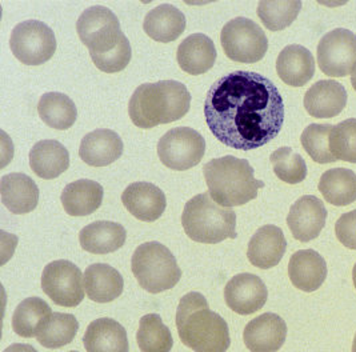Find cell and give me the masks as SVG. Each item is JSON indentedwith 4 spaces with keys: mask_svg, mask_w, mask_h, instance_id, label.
Masks as SVG:
<instances>
[{
    "mask_svg": "<svg viewBox=\"0 0 356 352\" xmlns=\"http://www.w3.org/2000/svg\"><path fill=\"white\" fill-rule=\"evenodd\" d=\"M204 118L220 143L251 151L277 136L284 123V102L266 77L235 71L211 86L204 100Z\"/></svg>",
    "mask_w": 356,
    "mask_h": 352,
    "instance_id": "6da1fadb",
    "label": "cell"
},
{
    "mask_svg": "<svg viewBox=\"0 0 356 352\" xmlns=\"http://www.w3.org/2000/svg\"><path fill=\"white\" fill-rule=\"evenodd\" d=\"M177 328L184 346L195 352H227L231 344L226 320L211 311L199 292L186 294L177 310Z\"/></svg>",
    "mask_w": 356,
    "mask_h": 352,
    "instance_id": "7a4b0ae2",
    "label": "cell"
},
{
    "mask_svg": "<svg viewBox=\"0 0 356 352\" xmlns=\"http://www.w3.org/2000/svg\"><path fill=\"white\" fill-rule=\"evenodd\" d=\"M191 106V94L177 80L145 83L131 96L129 113L136 127L149 129L181 119Z\"/></svg>",
    "mask_w": 356,
    "mask_h": 352,
    "instance_id": "3957f363",
    "label": "cell"
},
{
    "mask_svg": "<svg viewBox=\"0 0 356 352\" xmlns=\"http://www.w3.org/2000/svg\"><path fill=\"white\" fill-rule=\"evenodd\" d=\"M203 171L211 198L222 207L244 206L257 199L259 189L264 187L247 160L231 155L210 160Z\"/></svg>",
    "mask_w": 356,
    "mask_h": 352,
    "instance_id": "277c9868",
    "label": "cell"
},
{
    "mask_svg": "<svg viewBox=\"0 0 356 352\" xmlns=\"http://www.w3.org/2000/svg\"><path fill=\"white\" fill-rule=\"evenodd\" d=\"M181 225L190 239L204 244L238 237L236 214L231 208L219 206L210 192L199 193L187 202L181 214Z\"/></svg>",
    "mask_w": 356,
    "mask_h": 352,
    "instance_id": "5b68a950",
    "label": "cell"
},
{
    "mask_svg": "<svg viewBox=\"0 0 356 352\" xmlns=\"http://www.w3.org/2000/svg\"><path fill=\"white\" fill-rule=\"evenodd\" d=\"M131 269L139 286L149 294L168 291L175 287L181 278L175 256L158 241L139 246L132 255Z\"/></svg>",
    "mask_w": 356,
    "mask_h": 352,
    "instance_id": "8992f818",
    "label": "cell"
},
{
    "mask_svg": "<svg viewBox=\"0 0 356 352\" xmlns=\"http://www.w3.org/2000/svg\"><path fill=\"white\" fill-rule=\"evenodd\" d=\"M220 42L227 56L239 63H257L268 49L264 31L259 24L247 17L229 20L222 30Z\"/></svg>",
    "mask_w": 356,
    "mask_h": 352,
    "instance_id": "52a82bcc",
    "label": "cell"
},
{
    "mask_svg": "<svg viewBox=\"0 0 356 352\" xmlns=\"http://www.w3.org/2000/svg\"><path fill=\"white\" fill-rule=\"evenodd\" d=\"M10 47L19 62L26 65H40L54 56L56 38L46 23L26 20L13 30Z\"/></svg>",
    "mask_w": 356,
    "mask_h": 352,
    "instance_id": "ba28073f",
    "label": "cell"
},
{
    "mask_svg": "<svg viewBox=\"0 0 356 352\" xmlns=\"http://www.w3.org/2000/svg\"><path fill=\"white\" fill-rule=\"evenodd\" d=\"M206 152V141L190 127L172 128L158 142V157L163 164L175 171L197 166Z\"/></svg>",
    "mask_w": 356,
    "mask_h": 352,
    "instance_id": "9c48e42d",
    "label": "cell"
},
{
    "mask_svg": "<svg viewBox=\"0 0 356 352\" xmlns=\"http://www.w3.org/2000/svg\"><path fill=\"white\" fill-rule=\"evenodd\" d=\"M76 31L90 54H104L119 45L123 38L120 23L113 11L103 6L87 8L78 19Z\"/></svg>",
    "mask_w": 356,
    "mask_h": 352,
    "instance_id": "30bf717a",
    "label": "cell"
},
{
    "mask_svg": "<svg viewBox=\"0 0 356 352\" xmlns=\"http://www.w3.org/2000/svg\"><path fill=\"white\" fill-rule=\"evenodd\" d=\"M42 288L54 303L72 308L84 299V276L74 263L55 260L43 270Z\"/></svg>",
    "mask_w": 356,
    "mask_h": 352,
    "instance_id": "8fae6325",
    "label": "cell"
},
{
    "mask_svg": "<svg viewBox=\"0 0 356 352\" xmlns=\"http://www.w3.org/2000/svg\"><path fill=\"white\" fill-rule=\"evenodd\" d=\"M318 64L327 77L344 78L356 64V35L346 29L325 33L318 45Z\"/></svg>",
    "mask_w": 356,
    "mask_h": 352,
    "instance_id": "7c38bea8",
    "label": "cell"
},
{
    "mask_svg": "<svg viewBox=\"0 0 356 352\" xmlns=\"http://www.w3.org/2000/svg\"><path fill=\"white\" fill-rule=\"evenodd\" d=\"M268 298V289L254 273L235 275L225 288V301L234 312L251 315L261 310Z\"/></svg>",
    "mask_w": 356,
    "mask_h": 352,
    "instance_id": "4fadbf2b",
    "label": "cell"
},
{
    "mask_svg": "<svg viewBox=\"0 0 356 352\" xmlns=\"http://www.w3.org/2000/svg\"><path fill=\"white\" fill-rule=\"evenodd\" d=\"M327 215V208L319 198L314 195L299 198L292 205L287 216L292 237L303 243L316 239L325 225Z\"/></svg>",
    "mask_w": 356,
    "mask_h": 352,
    "instance_id": "5bb4252c",
    "label": "cell"
},
{
    "mask_svg": "<svg viewBox=\"0 0 356 352\" xmlns=\"http://www.w3.org/2000/svg\"><path fill=\"white\" fill-rule=\"evenodd\" d=\"M287 337V324L279 315L266 312L244 328L245 347L251 352H277Z\"/></svg>",
    "mask_w": 356,
    "mask_h": 352,
    "instance_id": "9a60e30c",
    "label": "cell"
},
{
    "mask_svg": "<svg viewBox=\"0 0 356 352\" xmlns=\"http://www.w3.org/2000/svg\"><path fill=\"white\" fill-rule=\"evenodd\" d=\"M122 203L132 216L142 222L158 221L167 206L164 192L147 182L130 184L122 193Z\"/></svg>",
    "mask_w": 356,
    "mask_h": 352,
    "instance_id": "2e32d148",
    "label": "cell"
},
{
    "mask_svg": "<svg viewBox=\"0 0 356 352\" xmlns=\"http://www.w3.org/2000/svg\"><path fill=\"white\" fill-rule=\"evenodd\" d=\"M287 250V240L276 225H263L248 243L247 256L252 266L268 270L277 266Z\"/></svg>",
    "mask_w": 356,
    "mask_h": 352,
    "instance_id": "e0dca14e",
    "label": "cell"
},
{
    "mask_svg": "<svg viewBox=\"0 0 356 352\" xmlns=\"http://www.w3.org/2000/svg\"><path fill=\"white\" fill-rule=\"evenodd\" d=\"M346 104L347 91L335 80H321L305 95V109L316 119L334 118L344 110Z\"/></svg>",
    "mask_w": 356,
    "mask_h": 352,
    "instance_id": "ac0fdd59",
    "label": "cell"
},
{
    "mask_svg": "<svg viewBox=\"0 0 356 352\" xmlns=\"http://www.w3.org/2000/svg\"><path fill=\"white\" fill-rule=\"evenodd\" d=\"M123 154L122 138L111 129H95L87 134L79 147V157L92 167L113 164Z\"/></svg>",
    "mask_w": 356,
    "mask_h": 352,
    "instance_id": "d6986e66",
    "label": "cell"
},
{
    "mask_svg": "<svg viewBox=\"0 0 356 352\" xmlns=\"http://www.w3.org/2000/svg\"><path fill=\"white\" fill-rule=\"evenodd\" d=\"M1 202L15 215L33 212L39 203V189L30 176L15 173L3 176L0 180Z\"/></svg>",
    "mask_w": 356,
    "mask_h": 352,
    "instance_id": "ffe728a7",
    "label": "cell"
},
{
    "mask_svg": "<svg viewBox=\"0 0 356 352\" xmlns=\"http://www.w3.org/2000/svg\"><path fill=\"white\" fill-rule=\"evenodd\" d=\"M289 276L298 289L314 292L322 287L327 278V263L319 253L300 250L290 259Z\"/></svg>",
    "mask_w": 356,
    "mask_h": 352,
    "instance_id": "44dd1931",
    "label": "cell"
},
{
    "mask_svg": "<svg viewBox=\"0 0 356 352\" xmlns=\"http://www.w3.org/2000/svg\"><path fill=\"white\" fill-rule=\"evenodd\" d=\"M216 48L204 33H193L179 45L177 59L180 68L190 75L210 71L216 62Z\"/></svg>",
    "mask_w": 356,
    "mask_h": 352,
    "instance_id": "7402d4cb",
    "label": "cell"
},
{
    "mask_svg": "<svg viewBox=\"0 0 356 352\" xmlns=\"http://www.w3.org/2000/svg\"><path fill=\"white\" fill-rule=\"evenodd\" d=\"M83 343L87 352H129L126 328L110 318L94 320L86 330Z\"/></svg>",
    "mask_w": 356,
    "mask_h": 352,
    "instance_id": "603a6c76",
    "label": "cell"
},
{
    "mask_svg": "<svg viewBox=\"0 0 356 352\" xmlns=\"http://www.w3.org/2000/svg\"><path fill=\"white\" fill-rule=\"evenodd\" d=\"M279 78L291 87H303L315 74V59L307 48L291 45L283 48L276 61Z\"/></svg>",
    "mask_w": 356,
    "mask_h": 352,
    "instance_id": "cb8c5ba5",
    "label": "cell"
},
{
    "mask_svg": "<svg viewBox=\"0 0 356 352\" xmlns=\"http://www.w3.org/2000/svg\"><path fill=\"white\" fill-rule=\"evenodd\" d=\"M127 232L122 224L99 221L86 225L79 234L81 248L87 253L106 255L124 246Z\"/></svg>",
    "mask_w": 356,
    "mask_h": 352,
    "instance_id": "d4e9b609",
    "label": "cell"
},
{
    "mask_svg": "<svg viewBox=\"0 0 356 352\" xmlns=\"http://www.w3.org/2000/svg\"><path fill=\"white\" fill-rule=\"evenodd\" d=\"M87 296L97 303H110L118 299L124 288L122 273L104 263L91 264L84 272Z\"/></svg>",
    "mask_w": 356,
    "mask_h": 352,
    "instance_id": "484cf974",
    "label": "cell"
},
{
    "mask_svg": "<svg viewBox=\"0 0 356 352\" xmlns=\"http://www.w3.org/2000/svg\"><path fill=\"white\" fill-rule=\"evenodd\" d=\"M30 167L39 177L51 180L68 170L70 154L58 141H40L30 151Z\"/></svg>",
    "mask_w": 356,
    "mask_h": 352,
    "instance_id": "4316f807",
    "label": "cell"
},
{
    "mask_svg": "<svg viewBox=\"0 0 356 352\" xmlns=\"http://www.w3.org/2000/svg\"><path fill=\"white\" fill-rule=\"evenodd\" d=\"M103 196L104 190L99 183L81 179L65 186L60 200L68 215L88 216L102 206Z\"/></svg>",
    "mask_w": 356,
    "mask_h": 352,
    "instance_id": "83f0119b",
    "label": "cell"
},
{
    "mask_svg": "<svg viewBox=\"0 0 356 352\" xmlns=\"http://www.w3.org/2000/svg\"><path fill=\"white\" fill-rule=\"evenodd\" d=\"M143 29L151 39L170 43L186 30V16L172 4H161L147 14Z\"/></svg>",
    "mask_w": 356,
    "mask_h": 352,
    "instance_id": "f1b7e54d",
    "label": "cell"
},
{
    "mask_svg": "<svg viewBox=\"0 0 356 352\" xmlns=\"http://www.w3.org/2000/svg\"><path fill=\"white\" fill-rule=\"evenodd\" d=\"M318 189L330 205L350 206L356 200V174L348 168L328 170L321 177Z\"/></svg>",
    "mask_w": 356,
    "mask_h": 352,
    "instance_id": "f546056e",
    "label": "cell"
},
{
    "mask_svg": "<svg viewBox=\"0 0 356 352\" xmlns=\"http://www.w3.org/2000/svg\"><path fill=\"white\" fill-rule=\"evenodd\" d=\"M42 120L54 129L65 131L72 127L78 119V109L71 97L62 93H47L38 103Z\"/></svg>",
    "mask_w": 356,
    "mask_h": 352,
    "instance_id": "4dcf8cb0",
    "label": "cell"
},
{
    "mask_svg": "<svg viewBox=\"0 0 356 352\" xmlns=\"http://www.w3.org/2000/svg\"><path fill=\"white\" fill-rule=\"evenodd\" d=\"M79 330V321L71 314H51L40 330L38 331V342L49 350H56L70 344Z\"/></svg>",
    "mask_w": 356,
    "mask_h": 352,
    "instance_id": "1f68e13d",
    "label": "cell"
},
{
    "mask_svg": "<svg viewBox=\"0 0 356 352\" xmlns=\"http://www.w3.org/2000/svg\"><path fill=\"white\" fill-rule=\"evenodd\" d=\"M52 314V310L43 299L33 296L19 303L13 315V330L22 337H36L44 320Z\"/></svg>",
    "mask_w": 356,
    "mask_h": 352,
    "instance_id": "d6a6232c",
    "label": "cell"
},
{
    "mask_svg": "<svg viewBox=\"0 0 356 352\" xmlns=\"http://www.w3.org/2000/svg\"><path fill=\"white\" fill-rule=\"evenodd\" d=\"M136 340L142 352H171L174 346L171 331L158 314H148L140 319Z\"/></svg>",
    "mask_w": 356,
    "mask_h": 352,
    "instance_id": "836d02e7",
    "label": "cell"
},
{
    "mask_svg": "<svg viewBox=\"0 0 356 352\" xmlns=\"http://www.w3.org/2000/svg\"><path fill=\"white\" fill-rule=\"evenodd\" d=\"M302 10V1H260L258 15L261 23L271 31L290 27Z\"/></svg>",
    "mask_w": 356,
    "mask_h": 352,
    "instance_id": "e575fe53",
    "label": "cell"
},
{
    "mask_svg": "<svg viewBox=\"0 0 356 352\" xmlns=\"http://www.w3.org/2000/svg\"><path fill=\"white\" fill-rule=\"evenodd\" d=\"M275 175L284 183L298 184L307 176V164L305 159L290 147H280L270 157Z\"/></svg>",
    "mask_w": 356,
    "mask_h": 352,
    "instance_id": "d590c367",
    "label": "cell"
},
{
    "mask_svg": "<svg viewBox=\"0 0 356 352\" xmlns=\"http://www.w3.org/2000/svg\"><path fill=\"white\" fill-rule=\"evenodd\" d=\"M332 128L334 126L331 125H309L302 134L300 142L305 151L319 164L337 161L330 150V134Z\"/></svg>",
    "mask_w": 356,
    "mask_h": 352,
    "instance_id": "8d00e7d4",
    "label": "cell"
},
{
    "mask_svg": "<svg viewBox=\"0 0 356 352\" xmlns=\"http://www.w3.org/2000/svg\"><path fill=\"white\" fill-rule=\"evenodd\" d=\"M330 150L337 160L356 163V119L334 126L330 134Z\"/></svg>",
    "mask_w": 356,
    "mask_h": 352,
    "instance_id": "74e56055",
    "label": "cell"
},
{
    "mask_svg": "<svg viewBox=\"0 0 356 352\" xmlns=\"http://www.w3.org/2000/svg\"><path fill=\"white\" fill-rule=\"evenodd\" d=\"M91 59L97 68L107 74H115L123 71L131 62L132 51L131 45L126 35H123L122 40L116 47L104 52V54H90Z\"/></svg>",
    "mask_w": 356,
    "mask_h": 352,
    "instance_id": "f35d334b",
    "label": "cell"
},
{
    "mask_svg": "<svg viewBox=\"0 0 356 352\" xmlns=\"http://www.w3.org/2000/svg\"><path fill=\"white\" fill-rule=\"evenodd\" d=\"M335 234L344 247L356 250V209L340 216L335 224Z\"/></svg>",
    "mask_w": 356,
    "mask_h": 352,
    "instance_id": "ab89813d",
    "label": "cell"
},
{
    "mask_svg": "<svg viewBox=\"0 0 356 352\" xmlns=\"http://www.w3.org/2000/svg\"><path fill=\"white\" fill-rule=\"evenodd\" d=\"M3 352H38L30 344H11Z\"/></svg>",
    "mask_w": 356,
    "mask_h": 352,
    "instance_id": "60d3db41",
    "label": "cell"
},
{
    "mask_svg": "<svg viewBox=\"0 0 356 352\" xmlns=\"http://www.w3.org/2000/svg\"><path fill=\"white\" fill-rule=\"evenodd\" d=\"M351 84H353L354 90L356 91V64L354 70H353V72H351Z\"/></svg>",
    "mask_w": 356,
    "mask_h": 352,
    "instance_id": "b9f144b4",
    "label": "cell"
},
{
    "mask_svg": "<svg viewBox=\"0 0 356 352\" xmlns=\"http://www.w3.org/2000/svg\"><path fill=\"white\" fill-rule=\"evenodd\" d=\"M353 279H354V286H355L356 289V263L355 267H354V270H353Z\"/></svg>",
    "mask_w": 356,
    "mask_h": 352,
    "instance_id": "7bdbcfd3",
    "label": "cell"
},
{
    "mask_svg": "<svg viewBox=\"0 0 356 352\" xmlns=\"http://www.w3.org/2000/svg\"><path fill=\"white\" fill-rule=\"evenodd\" d=\"M353 352H356V334L355 337H354V344H353Z\"/></svg>",
    "mask_w": 356,
    "mask_h": 352,
    "instance_id": "ee69618b",
    "label": "cell"
},
{
    "mask_svg": "<svg viewBox=\"0 0 356 352\" xmlns=\"http://www.w3.org/2000/svg\"><path fill=\"white\" fill-rule=\"evenodd\" d=\"M70 352H78V351H70Z\"/></svg>",
    "mask_w": 356,
    "mask_h": 352,
    "instance_id": "f6af8a7d",
    "label": "cell"
}]
</instances>
